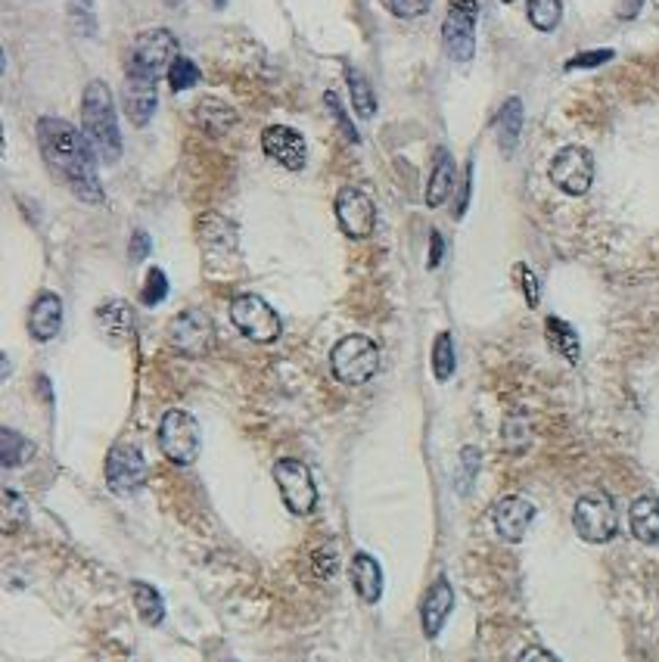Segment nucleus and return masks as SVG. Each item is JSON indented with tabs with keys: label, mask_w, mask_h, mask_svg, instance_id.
I'll list each match as a JSON object with an SVG mask.
<instances>
[{
	"label": "nucleus",
	"mask_w": 659,
	"mask_h": 662,
	"mask_svg": "<svg viewBox=\"0 0 659 662\" xmlns=\"http://www.w3.org/2000/svg\"><path fill=\"white\" fill-rule=\"evenodd\" d=\"M641 7H644V0H625L623 10H619V16H623V19L638 16V10H641Z\"/></svg>",
	"instance_id": "a18cd8bd"
},
{
	"label": "nucleus",
	"mask_w": 659,
	"mask_h": 662,
	"mask_svg": "<svg viewBox=\"0 0 659 662\" xmlns=\"http://www.w3.org/2000/svg\"><path fill=\"white\" fill-rule=\"evenodd\" d=\"M501 3H513V0H501Z\"/></svg>",
	"instance_id": "de8ad7c7"
},
{
	"label": "nucleus",
	"mask_w": 659,
	"mask_h": 662,
	"mask_svg": "<svg viewBox=\"0 0 659 662\" xmlns=\"http://www.w3.org/2000/svg\"><path fill=\"white\" fill-rule=\"evenodd\" d=\"M231 321L246 339H253L258 346H271L283 333L280 314L256 293H243L231 302Z\"/></svg>",
	"instance_id": "423d86ee"
},
{
	"label": "nucleus",
	"mask_w": 659,
	"mask_h": 662,
	"mask_svg": "<svg viewBox=\"0 0 659 662\" xmlns=\"http://www.w3.org/2000/svg\"><path fill=\"white\" fill-rule=\"evenodd\" d=\"M610 59H613V51H591V54L572 56L567 63V69L569 72H572V69H594V66H604Z\"/></svg>",
	"instance_id": "58836bf2"
},
{
	"label": "nucleus",
	"mask_w": 659,
	"mask_h": 662,
	"mask_svg": "<svg viewBox=\"0 0 659 662\" xmlns=\"http://www.w3.org/2000/svg\"><path fill=\"white\" fill-rule=\"evenodd\" d=\"M451 609H455V588H451L448 579H436L433 588L426 591L421 607V622H423V631H426V638H439L442 626L448 622Z\"/></svg>",
	"instance_id": "dca6fc26"
},
{
	"label": "nucleus",
	"mask_w": 659,
	"mask_h": 662,
	"mask_svg": "<svg viewBox=\"0 0 659 662\" xmlns=\"http://www.w3.org/2000/svg\"><path fill=\"white\" fill-rule=\"evenodd\" d=\"M324 106H327V112L333 115V122H336V128L346 134L351 144H358L361 141V134H358V128L351 125V119L346 115V110H343V103H339V97L336 93H324Z\"/></svg>",
	"instance_id": "c9c22d12"
},
{
	"label": "nucleus",
	"mask_w": 659,
	"mask_h": 662,
	"mask_svg": "<svg viewBox=\"0 0 659 662\" xmlns=\"http://www.w3.org/2000/svg\"><path fill=\"white\" fill-rule=\"evenodd\" d=\"M526 16L538 32H554L563 19V0H529Z\"/></svg>",
	"instance_id": "c85d7f7f"
},
{
	"label": "nucleus",
	"mask_w": 659,
	"mask_h": 662,
	"mask_svg": "<svg viewBox=\"0 0 659 662\" xmlns=\"http://www.w3.org/2000/svg\"><path fill=\"white\" fill-rule=\"evenodd\" d=\"M159 448L163 455L175 467H190L197 463L202 451V433L200 424L193 414H187L181 407H171L163 414V424H159Z\"/></svg>",
	"instance_id": "39448f33"
},
{
	"label": "nucleus",
	"mask_w": 659,
	"mask_h": 662,
	"mask_svg": "<svg viewBox=\"0 0 659 662\" xmlns=\"http://www.w3.org/2000/svg\"><path fill=\"white\" fill-rule=\"evenodd\" d=\"M261 149L268 153V159H275L277 166L287 171H302L309 162V149H305V137L293 131L290 125H271L261 134Z\"/></svg>",
	"instance_id": "4468645a"
},
{
	"label": "nucleus",
	"mask_w": 659,
	"mask_h": 662,
	"mask_svg": "<svg viewBox=\"0 0 659 662\" xmlns=\"http://www.w3.org/2000/svg\"><path fill=\"white\" fill-rule=\"evenodd\" d=\"M348 572H351V585H355L358 597L365 604H377L383 597V570H380V563L370 553H355Z\"/></svg>",
	"instance_id": "6ab92c4d"
},
{
	"label": "nucleus",
	"mask_w": 659,
	"mask_h": 662,
	"mask_svg": "<svg viewBox=\"0 0 659 662\" xmlns=\"http://www.w3.org/2000/svg\"><path fill=\"white\" fill-rule=\"evenodd\" d=\"M178 37L171 35L168 29H147L134 37L129 54V66L125 75H137V78H149V81H159L171 63L178 59Z\"/></svg>",
	"instance_id": "20e7f679"
},
{
	"label": "nucleus",
	"mask_w": 659,
	"mask_h": 662,
	"mask_svg": "<svg viewBox=\"0 0 659 662\" xmlns=\"http://www.w3.org/2000/svg\"><path fill=\"white\" fill-rule=\"evenodd\" d=\"M37 144L47 168L54 171L63 184L72 190L78 200L100 205L103 203V187L97 178V153L91 141L85 137V131L69 125L66 119L44 115L37 122Z\"/></svg>",
	"instance_id": "f257e3e1"
},
{
	"label": "nucleus",
	"mask_w": 659,
	"mask_h": 662,
	"mask_svg": "<svg viewBox=\"0 0 659 662\" xmlns=\"http://www.w3.org/2000/svg\"><path fill=\"white\" fill-rule=\"evenodd\" d=\"M550 181L567 197H585L594 184V156L585 147H563L550 159Z\"/></svg>",
	"instance_id": "9b49d317"
},
{
	"label": "nucleus",
	"mask_w": 659,
	"mask_h": 662,
	"mask_svg": "<svg viewBox=\"0 0 659 662\" xmlns=\"http://www.w3.org/2000/svg\"><path fill=\"white\" fill-rule=\"evenodd\" d=\"M477 0H448V16L442 25V41L445 54L455 63H470L477 54Z\"/></svg>",
	"instance_id": "6e6552de"
},
{
	"label": "nucleus",
	"mask_w": 659,
	"mask_h": 662,
	"mask_svg": "<svg viewBox=\"0 0 659 662\" xmlns=\"http://www.w3.org/2000/svg\"><path fill=\"white\" fill-rule=\"evenodd\" d=\"M479 473V451L473 445H467L463 451H460V467H458V492L460 495H467L470 492V485H473V479Z\"/></svg>",
	"instance_id": "72a5a7b5"
},
{
	"label": "nucleus",
	"mask_w": 659,
	"mask_h": 662,
	"mask_svg": "<svg viewBox=\"0 0 659 662\" xmlns=\"http://www.w3.org/2000/svg\"><path fill=\"white\" fill-rule=\"evenodd\" d=\"M520 134H523V100L520 97H511L501 112H498V144L501 149L511 156L516 144H520Z\"/></svg>",
	"instance_id": "5701e85b"
},
{
	"label": "nucleus",
	"mask_w": 659,
	"mask_h": 662,
	"mask_svg": "<svg viewBox=\"0 0 659 662\" xmlns=\"http://www.w3.org/2000/svg\"><path fill=\"white\" fill-rule=\"evenodd\" d=\"M383 3L402 19H417L429 10V0H383Z\"/></svg>",
	"instance_id": "4c0bfd02"
},
{
	"label": "nucleus",
	"mask_w": 659,
	"mask_h": 662,
	"mask_svg": "<svg viewBox=\"0 0 659 662\" xmlns=\"http://www.w3.org/2000/svg\"><path fill=\"white\" fill-rule=\"evenodd\" d=\"M336 221L343 227V234L351 239H367L377 227V209L373 200L358 187H343L336 193Z\"/></svg>",
	"instance_id": "ddd939ff"
},
{
	"label": "nucleus",
	"mask_w": 659,
	"mask_h": 662,
	"mask_svg": "<svg viewBox=\"0 0 659 662\" xmlns=\"http://www.w3.org/2000/svg\"><path fill=\"white\" fill-rule=\"evenodd\" d=\"M330 370L346 386H365L380 370V349L370 336L361 333L343 336L330 351Z\"/></svg>",
	"instance_id": "7ed1b4c3"
},
{
	"label": "nucleus",
	"mask_w": 659,
	"mask_h": 662,
	"mask_svg": "<svg viewBox=\"0 0 659 662\" xmlns=\"http://www.w3.org/2000/svg\"><path fill=\"white\" fill-rule=\"evenodd\" d=\"M628 523H632V535L641 541V545H650L657 548L659 545V497L654 495H641L632 510H628Z\"/></svg>",
	"instance_id": "412c9836"
},
{
	"label": "nucleus",
	"mask_w": 659,
	"mask_h": 662,
	"mask_svg": "<svg viewBox=\"0 0 659 662\" xmlns=\"http://www.w3.org/2000/svg\"><path fill=\"white\" fill-rule=\"evenodd\" d=\"M131 597H134V607H137V616H141L144 626H163L165 601L159 591L147 585V582H131Z\"/></svg>",
	"instance_id": "393cba45"
},
{
	"label": "nucleus",
	"mask_w": 659,
	"mask_h": 662,
	"mask_svg": "<svg viewBox=\"0 0 659 662\" xmlns=\"http://www.w3.org/2000/svg\"><path fill=\"white\" fill-rule=\"evenodd\" d=\"M200 78H202L200 66H197L193 59H187V56H178V59L171 63V69H168V85H171V91L175 93L197 88Z\"/></svg>",
	"instance_id": "2f4dec72"
},
{
	"label": "nucleus",
	"mask_w": 659,
	"mask_h": 662,
	"mask_svg": "<svg viewBox=\"0 0 659 662\" xmlns=\"http://www.w3.org/2000/svg\"><path fill=\"white\" fill-rule=\"evenodd\" d=\"M516 280H520V287L526 293L529 308H538V280H535V274H532L526 265H516Z\"/></svg>",
	"instance_id": "ea45409f"
},
{
	"label": "nucleus",
	"mask_w": 659,
	"mask_h": 662,
	"mask_svg": "<svg viewBox=\"0 0 659 662\" xmlns=\"http://www.w3.org/2000/svg\"><path fill=\"white\" fill-rule=\"evenodd\" d=\"M81 131L91 141L93 153L103 166L122 159V131L115 119V100L107 81H91L81 97Z\"/></svg>",
	"instance_id": "f03ea898"
},
{
	"label": "nucleus",
	"mask_w": 659,
	"mask_h": 662,
	"mask_svg": "<svg viewBox=\"0 0 659 662\" xmlns=\"http://www.w3.org/2000/svg\"><path fill=\"white\" fill-rule=\"evenodd\" d=\"M545 336H548L550 349L557 351V355H563L569 364H576V361H579V355H582V346H579V333L572 330L567 321H560V317H548V321H545Z\"/></svg>",
	"instance_id": "a878e982"
},
{
	"label": "nucleus",
	"mask_w": 659,
	"mask_h": 662,
	"mask_svg": "<svg viewBox=\"0 0 659 662\" xmlns=\"http://www.w3.org/2000/svg\"><path fill=\"white\" fill-rule=\"evenodd\" d=\"M348 91H351V110L358 112L361 119L377 115V93H373L370 81L358 69H348Z\"/></svg>",
	"instance_id": "bb28decb"
},
{
	"label": "nucleus",
	"mask_w": 659,
	"mask_h": 662,
	"mask_svg": "<svg viewBox=\"0 0 659 662\" xmlns=\"http://www.w3.org/2000/svg\"><path fill=\"white\" fill-rule=\"evenodd\" d=\"M149 249H153V239L144 231H134V237H131V258L141 261V258L149 256Z\"/></svg>",
	"instance_id": "a19ab883"
},
{
	"label": "nucleus",
	"mask_w": 659,
	"mask_h": 662,
	"mask_svg": "<svg viewBox=\"0 0 659 662\" xmlns=\"http://www.w3.org/2000/svg\"><path fill=\"white\" fill-rule=\"evenodd\" d=\"M156 106H159L156 81L137 78V75H125V112H129L131 125L147 128L149 119L156 115Z\"/></svg>",
	"instance_id": "f3484780"
},
{
	"label": "nucleus",
	"mask_w": 659,
	"mask_h": 662,
	"mask_svg": "<svg viewBox=\"0 0 659 662\" xmlns=\"http://www.w3.org/2000/svg\"><path fill=\"white\" fill-rule=\"evenodd\" d=\"M458 368V358H455V339L451 333H439L436 343H433V373L439 383H448L451 373Z\"/></svg>",
	"instance_id": "cd10ccee"
},
{
	"label": "nucleus",
	"mask_w": 659,
	"mask_h": 662,
	"mask_svg": "<svg viewBox=\"0 0 659 662\" xmlns=\"http://www.w3.org/2000/svg\"><path fill=\"white\" fill-rule=\"evenodd\" d=\"M168 343L171 349L183 355V358H202L212 351V343H215V324L205 312H190L178 314L168 327Z\"/></svg>",
	"instance_id": "9d476101"
},
{
	"label": "nucleus",
	"mask_w": 659,
	"mask_h": 662,
	"mask_svg": "<svg viewBox=\"0 0 659 662\" xmlns=\"http://www.w3.org/2000/svg\"><path fill=\"white\" fill-rule=\"evenodd\" d=\"M429 239H433V249H429V268H439L442 253H445V243H442L439 231H433V234H429Z\"/></svg>",
	"instance_id": "c03bdc74"
},
{
	"label": "nucleus",
	"mask_w": 659,
	"mask_h": 662,
	"mask_svg": "<svg viewBox=\"0 0 659 662\" xmlns=\"http://www.w3.org/2000/svg\"><path fill=\"white\" fill-rule=\"evenodd\" d=\"M193 122H197V128H202L205 134L221 137V134H227V131L237 125V112L231 110L227 103L215 100V97H209V100H200V103H197Z\"/></svg>",
	"instance_id": "4be33fe9"
},
{
	"label": "nucleus",
	"mask_w": 659,
	"mask_h": 662,
	"mask_svg": "<svg viewBox=\"0 0 659 662\" xmlns=\"http://www.w3.org/2000/svg\"><path fill=\"white\" fill-rule=\"evenodd\" d=\"M455 178H458V168L448 149H436V159H433V171H429V181H426V205L429 209H439L451 190H455Z\"/></svg>",
	"instance_id": "aec40b11"
},
{
	"label": "nucleus",
	"mask_w": 659,
	"mask_h": 662,
	"mask_svg": "<svg viewBox=\"0 0 659 662\" xmlns=\"http://www.w3.org/2000/svg\"><path fill=\"white\" fill-rule=\"evenodd\" d=\"M572 526L588 545H606L610 538H616L619 516H616L613 497L606 492H588V495L579 497L576 510H572Z\"/></svg>",
	"instance_id": "0eeeda50"
},
{
	"label": "nucleus",
	"mask_w": 659,
	"mask_h": 662,
	"mask_svg": "<svg viewBox=\"0 0 659 662\" xmlns=\"http://www.w3.org/2000/svg\"><path fill=\"white\" fill-rule=\"evenodd\" d=\"M66 13L78 35H97V0H66Z\"/></svg>",
	"instance_id": "7c9ffc66"
},
{
	"label": "nucleus",
	"mask_w": 659,
	"mask_h": 662,
	"mask_svg": "<svg viewBox=\"0 0 659 662\" xmlns=\"http://www.w3.org/2000/svg\"><path fill=\"white\" fill-rule=\"evenodd\" d=\"M0 458H3V467L7 470H16L25 460L32 458V445L19 436L16 429H3L0 433Z\"/></svg>",
	"instance_id": "c756f323"
},
{
	"label": "nucleus",
	"mask_w": 659,
	"mask_h": 662,
	"mask_svg": "<svg viewBox=\"0 0 659 662\" xmlns=\"http://www.w3.org/2000/svg\"><path fill=\"white\" fill-rule=\"evenodd\" d=\"M168 295V277L163 268H153L144 280V305H159Z\"/></svg>",
	"instance_id": "e433bc0d"
},
{
	"label": "nucleus",
	"mask_w": 659,
	"mask_h": 662,
	"mask_svg": "<svg viewBox=\"0 0 659 662\" xmlns=\"http://www.w3.org/2000/svg\"><path fill=\"white\" fill-rule=\"evenodd\" d=\"M29 519V504L16 492H3V532H16Z\"/></svg>",
	"instance_id": "473e14b6"
},
{
	"label": "nucleus",
	"mask_w": 659,
	"mask_h": 662,
	"mask_svg": "<svg viewBox=\"0 0 659 662\" xmlns=\"http://www.w3.org/2000/svg\"><path fill=\"white\" fill-rule=\"evenodd\" d=\"M215 7H224V0H215Z\"/></svg>",
	"instance_id": "49530a36"
},
{
	"label": "nucleus",
	"mask_w": 659,
	"mask_h": 662,
	"mask_svg": "<svg viewBox=\"0 0 659 662\" xmlns=\"http://www.w3.org/2000/svg\"><path fill=\"white\" fill-rule=\"evenodd\" d=\"M275 482L280 489V497L287 510L295 516H309L317 504V489H314L312 470L302 460L283 458L275 463Z\"/></svg>",
	"instance_id": "1a4fd4ad"
},
{
	"label": "nucleus",
	"mask_w": 659,
	"mask_h": 662,
	"mask_svg": "<svg viewBox=\"0 0 659 662\" xmlns=\"http://www.w3.org/2000/svg\"><path fill=\"white\" fill-rule=\"evenodd\" d=\"M529 424L523 417H511L504 424V445H507V451H513V455H520V451L529 448Z\"/></svg>",
	"instance_id": "f704fd0d"
},
{
	"label": "nucleus",
	"mask_w": 659,
	"mask_h": 662,
	"mask_svg": "<svg viewBox=\"0 0 659 662\" xmlns=\"http://www.w3.org/2000/svg\"><path fill=\"white\" fill-rule=\"evenodd\" d=\"M63 330V299L56 293H41L29 312V333L37 343H51Z\"/></svg>",
	"instance_id": "a211bd4d"
},
{
	"label": "nucleus",
	"mask_w": 659,
	"mask_h": 662,
	"mask_svg": "<svg viewBox=\"0 0 659 662\" xmlns=\"http://www.w3.org/2000/svg\"><path fill=\"white\" fill-rule=\"evenodd\" d=\"M470 181H473V162L467 166V175H463V190H460V203H458V218L467 212V203H470Z\"/></svg>",
	"instance_id": "37998d69"
},
{
	"label": "nucleus",
	"mask_w": 659,
	"mask_h": 662,
	"mask_svg": "<svg viewBox=\"0 0 659 662\" xmlns=\"http://www.w3.org/2000/svg\"><path fill=\"white\" fill-rule=\"evenodd\" d=\"M149 467L134 445H115L107 458V485L115 495H134L147 485Z\"/></svg>",
	"instance_id": "f8f14e48"
},
{
	"label": "nucleus",
	"mask_w": 659,
	"mask_h": 662,
	"mask_svg": "<svg viewBox=\"0 0 659 662\" xmlns=\"http://www.w3.org/2000/svg\"><path fill=\"white\" fill-rule=\"evenodd\" d=\"M532 519H535V507H532V501L520 495L501 497L492 507L494 532L501 535L504 541H511V545L523 541V535L529 532Z\"/></svg>",
	"instance_id": "2eb2a0df"
},
{
	"label": "nucleus",
	"mask_w": 659,
	"mask_h": 662,
	"mask_svg": "<svg viewBox=\"0 0 659 662\" xmlns=\"http://www.w3.org/2000/svg\"><path fill=\"white\" fill-rule=\"evenodd\" d=\"M97 324H100V330L112 336V339H125L134 330V312H131L129 302H122V299H112L107 302L100 312H97Z\"/></svg>",
	"instance_id": "b1692460"
},
{
	"label": "nucleus",
	"mask_w": 659,
	"mask_h": 662,
	"mask_svg": "<svg viewBox=\"0 0 659 662\" xmlns=\"http://www.w3.org/2000/svg\"><path fill=\"white\" fill-rule=\"evenodd\" d=\"M516 662H560V660H557L554 653H548L545 647H526Z\"/></svg>",
	"instance_id": "79ce46f5"
}]
</instances>
